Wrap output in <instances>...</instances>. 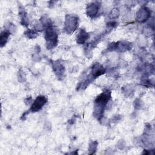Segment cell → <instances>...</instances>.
Returning a JSON list of instances; mask_svg holds the SVG:
<instances>
[{
	"mask_svg": "<svg viewBox=\"0 0 155 155\" xmlns=\"http://www.w3.org/2000/svg\"><path fill=\"white\" fill-rule=\"evenodd\" d=\"M111 99V92L109 90H105L96 97L94 100L93 116L98 120H100L103 117L104 110Z\"/></svg>",
	"mask_w": 155,
	"mask_h": 155,
	"instance_id": "1",
	"label": "cell"
},
{
	"mask_svg": "<svg viewBox=\"0 0 155 155\" xmlns=\"http://www.w3.org/2000/svg\"><path fill=\"white\" fill-rule=\"evenodd\" d=\"M44 38L46 41V48L48 50L54 48L58 43V33L57 29L53 25L48 26L45 28Z\"/></svg>",
	"mask_w": 155,
	"mask_h": 155,
	"instance_id": "2",
	"label": "cell"
},
{
	"mask_svg": "<svg viewBox=\"0 0 155 155\" xmlns=\"http://www.w3.org/2000/svg\"><path fill=\"white\" fill-rule=\"evenodd\" d=\"M78 17L75 15H67L64 22V31L69 35L73 33L78 27Z\"/></svg>",
	"mask_w": 155,
	"mask_h": 155,
	"instance_id": "3",
	"label": "cell"
},
{
	"mask_svg": "<svg viewBox=\"0 0 155 155\" xmlns=\"http://www.w3.org/2000/svg\"><path fill=\"white\" fill-rule=\"evenodd\" d=\"M47 102V97L43 95H39L36 97L35 100L32 103L29 112L35 113L38 112L42 109Z\"/></svg>",
	"mask_w": 155,
	"mask_h": 155,
	"instance_id": "4",
	"label": "cell"
},
{
	"mask_svg": "<svg viewBox=\"0 0 155 155\" xmlns=\"http://www.w3.org/2000/svg\"><path fill=\"white\" fill-rule=\"evenodd\" d=\"M151 15V10L147 7L143 6L140 8L138 11L136 12V18L137 22L143 23L148 20Z\"/></svg>",
	"mask_w": 155,
	"mask_h": 155,
	"instance_id": "5",
	"label": "cell"
},
{
	"mask_svg": "<svg viewBox=\"0 0 155 155\" xmlns=\"http://www.w3.org/2000/svg\"><path fill=\"white\" fill-rule=\"evenodd\" d=\"M101 7V4L99 2H92L87 4L86 7V14L91 18H94L97 16Z\"/></svg>",
	"mask_w": 155,
	"mask_h": 155,
	"instance_id": "6",
	"label": "cell"
},
{
	"mask_svg": "<svg viewBox=\"0 0 155 155\" xmlns=\"http://www.w3.org/2000/svg\"><path fill=\"white\" fill-rule=\"evenodd\" d=\"M106 71V69L99 63L94 64L91 67V70L90 74L88 76L93 81L97 78L99 76L104 74Z\"/></svg>",
	"mask_w": 155,
	"mask_h": 155,
	"instance_id": "7",
	"label": "cell"
},
{
	"mask_svg": "<svg viewBox=\"0 0 155 155\" xmlns=\"http://www.w3.org/2000/svg\"><path fill=\"white\" fill-rule=\"evenodd\" d=\"M52 68L53 70L57 76L58 79L60 78H63L64 77V74L65 72V67L64 66L59 62L56 61L53 62L52 64Z\"/></svg>",
	"mask_w": 155,
	"mask_h": 155,
	"instance_id": "8",
	"label": "cell"
},
{
	"mask_svg": "<svg viewBox=\"0 0 155 155\" xmlns=\"http://www.w3.org/2000/svg\"><path fill=\"white\" fill-rule=\"evenodd\" d=\"M133 47V44L131 42L125 41H119L116 42V51L117 50L120 52H125L131 50Z\"/></svg>",
	"mask_w": 155,
	"mask_h": 155,
	"instance_id": "9",
	"label": "cell"
},
{
	"mask_svg": "<svg viewBox=\"0 0 155 155\" xmlns=\"http://www.w3.org/2000/svg\"><path fill=\"white\" fill-rule=\"evenodd\" d=\"M89 34L84 28H81L76 35V41L78 44H84L88 39Z\"/></svg>",
	"mask_w": 155,
	"mask_h": 155,
	"instance_id": "10",
	"label": "cell"
},
{
	"mask_svg": "<svg viewBox=\"0 0 155 155\" xmlns=\"http://www.w3.org/2000/svg\"><path fill=\"white\" fill-rule=\"evenodd\" d=\"M19 16L20 17V23L22 25L27 27L28 25V19L27 17V14L25 8L23 6L19 5Z\"/></svg>",
	"mask_w": 155,
	"mask_h": 155,
	"instance_id": "11",
	"label": "cell"
},
{
	"mask_svg": "<svg viewBox=\"0 0 155 155\" xmlns=\"http://www.w3.org/2000/svg\"><path fill=\"white\" fill-rule=\"evenodd\" d=\"M10 35V33L6 30H4L1 31L0 35V44L1 47H3L6 44Z\"/></svg>",
	"mask_w": 155,
	"mask_h": 155,
	"instance_id": "12",
	"label": "cell"
},
{
	"mask_svg": "<svg viewBox=\"0 0 155 155\" xmlns=\"http://www.w3.org/2000/svg\"><path fill=\"white\" fill-rule=\"evenodd\" d=\"M24 35L28 39H35L38 37V32L35 29H27L24 32Z\"/></svg>",
	"mask_w": 155,
	"mask_h": 155,
	"instance_id": "13",
	"label": "cell"
},
{
	"mask_svg": "<svg viewBox=\"0 0 155 155\" xmlns=\"http://www.w3.org/2000/svg\"><path fill=\"white\" fill-rule=\"evenodd\" d=\"M97 142L96 140H94V141H91L90 144H89V147H88V154H95L96 150H97Z\"/></svg>",
	"mask_w": 155,
	"mask_h": 155,
	"instance_id": "14",
	"label": "cell"
},
{
	"mask_svg": "<svg viewBox=\"0 0 155 155\" xmlns=\"http://www.w3.org/2000/svg\"><path fill=\"white\" fill-rule=\"evenodd\" d=\"M119 16V11L118 10V8H113L110 13L109 14V18L110 19H112V21H113L115 19H117Z\"/></svg>",
	"mask_w": 155,
	"mask_h": 155,
	"instance_id": "15",
	"label": "cell"
},
{
	"mask_svg": "<svg viewBox=\"0 0 155 155\" xmlns=\"http://www.w3.org/2000/svg\"><path fill=\"white\" fill-rule=\"evenodd\" d=\"M18 81L19 82H24L25 81V75L24 71H22L21 70L18 71Z\"/></svg>",
	"mask_w": 155,
	"mask_h": 155,
	"instance_id": "16",
	"label": "cell"
},
{
	"mask_svg": "<svg viewBox=\"0 0 155 155\" xmlns=\"http://www.w3.org/2000/svg\"><path fill=\"white\" fill-rule=\"evenodd\" d=\"M116 42H111L108 45L107 50L108 51H116Z\"/></svg>",
	"mask_w": 155,
	"mask_h": 155,
	"instance_id": "17",
	"label": "cell"
},
{
	"mask_svg": "<svg viewBox=\"0 0 155 155\" xmlns=\"http://www.w3.org/2000/svg\"><path fill=\"white\" fill-rule=\"evenodd\" d=\"M134 106L136 109H140L142 107V102L139 99H136L134 102Z\"/></svg>",
	"mask_w": 155,
	"mask_h": 155,
	"instance_id": "18",
	"label": "cell"
},
{
	"mask_svg": "<svg viewBox=\"0 0 155 155\" xmlns=\"http://www.w3.org/2000/svg\"><path fill=\"white\" fill-rule=\"evenodd\" d=\"M133 91V90L131 86H126V87H124V93L125 94V96H130Z\"/></svg>",
	"mask_w": 155,
	"mask_h": 155,
	"instance_id": "19",
	"label": "cell"
},
{
	"mask_svg": "<svg viewBox=\"0 0 155 155\" xmlns=\"http://www.w3.org/2000/svg\"><path fill=\"white\" fill-rule=\"evenodd\" d=\"M32 102V97H28L25 99V103L26 105H29Z\"/></svg>",
	"mask_w": 155,
	"mask_h": 155,
	"instance_id": "20",
	"label": "cell"
}]
</instances>
